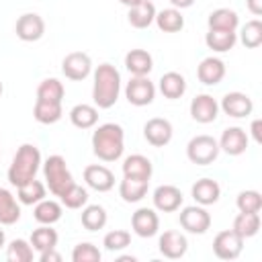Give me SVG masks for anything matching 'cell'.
I'll return each instance as SVG.
<instances>
[{
    "mask_svg": "<svg viewBox=\"0 0 262 262\" xmlns=\"http://www.w3.org/2000/svg\"><path fill=\"white\" fill-rule=\"evenodd\" d=\"M82 225L88 229V231H98L106 225L108 221V215L104 211V207L100 205H88L84 211H82Z\"/></svg>",
    "mask_w": 262,
    "mask_h": 262,
    "instance_id": "8d00e7d4",
    "label": "cell"
},
{
    "mask_svg": "<svg viewBox=\"0 0 262 262\" xmlns=\"http://www.w3.org/2000/svg\"><path fill=\"white\" fill-rule=\"evenodd\" d=\"M154 20H156L158 29L164 31V33H178V31H182V27H184V16H182L180 10L174 8V6L156 12V18H154Z\"/></svg>",
    "mask_w": 262,
    "mask_h": 262,
    "instance_id": "83f0119b",
    "label": "cell"
},
{
    "mask_svg": "<svg viewBox=\"0 0 262 262\" xmlns=\"http://www.w3.org/2000/svg\"><path fill=\"white\" fill-rule=\"evenodd\" d=\"M246 6H248V10L254 16H260L262 14V0H246Z\"/></svg>",
    "mask_w": 262,
    "mask_h": 262,
    "instance_id": "bcb514c9",
    "label": "cell"
},
{
    "mask_svg": "<svg viewBox=\"0 0 262 262\" xmlns=\"http://www.w3.org/2000/svg\"><path fill=\"white\" fill-rule=\"evenodd\" d=\"M219 151H221L219 149V141L215 137H211V135H205V133L192 137L188 141V145H186V156L196 166H209V164H213L217 160Z\"/></svg>",
    "mask_w": 262,
    "mask_h": 262,
    "instance_id": "5b68a950",
    "label": "cell"
},
{
    "mask_svg": "<svg viewBox=\"0 0 262 262\" xmlns=\"http://www.w3.org/2000/svg\"><path fill=\"white\" fill-rule=\"evenodd\" d=\"M244 250V237L233 229H223L213 239V252L219 260H235Z\"/></svg>",
    "mask_w": 262,
    "mask_h": 262,
    "instance_id": "ba28073f",
    "label": "cell"
},
{
    "mask_svg": "<svg viewBox=\"0 0 262 262\" xmlns=\"http://www.w3.org/2000/svg\"><path fill=\"white\" fill-rule=\"evenodd\" d=\"M235 205L242 213H260L262 209V194L258 190H242L235 199Z\"/></svg>",
    "mask_w": 262,
    "mask_h": 262,
    "instance_id": "60d3db41",
    "label": "cell"
},
{
    "mask_svg": "<svg viewBox=\"0 0 262 262\" xmlns=\"http://www.w3.org/2000/svg\"><path fill=\"white\" fill-rule=\"evenodd\" d=\"M39 260H41V262H59V260H61V254H57L55 248H51V250L41 252V254H39Z\"/></svg>",
    "mask_w": 262,
    "mask_h": 262,
    "instance_id": "ee69618b",
    "label": "cell"
},
{
    "mask_svg": "<svg viewBox=\"0 0 262 262\" xmlns=\"http://www.w3.org/2000/svg\"><path fill=\"white\" fill-rule=\"evenodd\" d=\"M190 192H192V199H194L199 205L207 207V205H213V203L219 201V196H221V186H219L217 180H213V178H201V180H196V182L192 184Z\"/></svg>",
    "mask_w": 262,
    "mask_h": 262,
    "instance_id": "ffe728a7",
    "label": "cell"
},
{
    "mask_svg": "<svg viewBox=\"0 0 262 262\" xmlns=\"http://www.w3.org/2000/svg\"><path fill=\"white\" fill-rule=\"evenodd\" d=\"M84 180L90 188L98 190V192H106L115 186V174L100 164H90L84 168Z\"/></svg>",
    "mask_w": 262,
    "mask_h": 262,
    "instance_id": "ac0fdd59",
    "label": "cell"
},
{
    "mask_svg": "<svg viewBox=\"0 0 262 262\" xmlns=\"http://www.w3.org/2000/svg\"><path fill=\"white\" fill-rule=\"evenodd\" d=\"M20 219V207L14 194L6 188H0V225H12Z\"/></svg>",
    "mask_w": 262,
    "mask_h": 262,
    "instance_id": "4316f807",
    "label": "cell"
},
{
    "mask_svg": "<svg viewBox=\"0 0 262 262\" xmlns=\"http://www.w3.org/2000/svg\"><path fill=\"white\" fill-rule=\"evenodd\" d=\"M180 227L186 229L188 233H194V235H203L209 227H211V215L209 211L201 205H192V207H184L180 211Z\"/></svg>",
    "mask_w": 262,
    "mask_h": 262,
    "instance_id": "52a82bcc",
    "label": "cell"
},
{
    "mask_svg": "<svg viewBox=\"0 0 262 262\" xmlns=\"http://www.w3.org/2000/svg\"><path fill=\"white\" fill-rule=\"evenodd\" d=\"M125 68L133 76H147L154 68V59L145 49H131L125 55Z\"/></svg>",
    "mask_w": 262,
    "mask_h": 262,
    "instance_id": "cb8c5ba5",
    "label": "cell"
},
{
    "mask_svg": "<svg viewBox=\"0 0 262 262\" xmlns=\"http://www.w3.org/2000/svg\"><path fill=\"white\" fill-rule=\"evenodd\" d=\"M125 96L129 104L133 106H145L151 104L156 98V86L149 82L147 76H133L125 86Z\"/></svg>",
    "mask_w": 262,
    "mask_h": 262,
    "instance_id": "8992f818",
    "label": "cell"
},
{
    "mask_svg": "<svg viewBox=\"0 0 262 262\" xmlns=\"http://www.w3.org/2000/svg\"><path fill=\"white\" fill-rule=\"evenodd\" d=\"M237 41L235 31H221V29H209V33L205 35V43L209 49L217 51V53H225L229 49H233Z\"/></svg>",
    "mask_w": 262,
    "mask_h": 262,
    "instance_id": "d4e9b609",
    "label": "cell"
},
{
    "mask_svg": "<svg viewBox=\"0 0 262 262\" xmlns=\"http://www.w3.org/2000/svg\"><path fill=\"white\" fill-rule=\"evenodd\" d=\"M119 2H121V4H125V6H129V8H131V6H135V4H139V2H141V0H119Z\"/></svg>",
    "mask_w": 262,
    "mask_h": 262,
    "instance_id": "c3c4849f",
    "label": "cell"
},
{
    "mask_svg": "<svg viewBox=\"0 0 262 262\" xmlns=\"http://www.w3.org/2000/svg\"><path fill=\"white\" fill-rule=\"evenodd\" d=\"M16 196L23 205H37L39 201L45 199V184L33 178V180L16 186Z\"/></svg>",
    "mask_w": 262,
    "mask_h": 262,
    "instance_id": "e575fe53",
    "label": "cell"
},
{
    "mask_svg": "<svg viewBox=\"0 0 262 262\" xmlns=\"http://www.w3.org/2000/svg\"><path fill=\"white\" fill-rule=\"evenodd\" d=\"M156 18V6L149 0H141L139 4L131 6L127 12V20L135 29H147Z\"/></svg>",
    "mask_w": 262,
    "mask_h": 262,
    "instance_id": "7402d4cb",
    "label": "cell"
},
{
    "mask_svg": "<svg viewBox=\"0 0 262 262\" xmlns=\"http://www.w3.org/2000/svg\"><path fill=\"white\" fill-rule=\"evenodd\" d=\"M219 149H223L227 156H242L248 149V133L242 127H227L221 133Z\"/></svg>",
    "mask_w": 262,
    "mask_h": 262,
    "instance_id": "e0dca14e",
    "label": "cell"
},
{
    "mask_svg": "<svg viewBox=\"0 0 262 262\" xmlns=\"http://www.w3.org/2000/svg\"><path fill=\"white\" fill-rule=\"evenodd\" d=\"M6 258L10 262H31L33 260V246L27 239H12L6 248Z\"/></svg>",
    "mask_w": 262,
    "mask_h": 262,
    "instance_id": "f35d334b",
    "label": "cell"
},
{
    "mask_svg": "<svg viewBox=\"0 0 262 262\" xmlns=\"http://www.w3.org/2000/svg\"><path fill=\"white\" fill-rule=\"evenodd\" d=\"M4 242H6V235H4V231H2V229H0V248H2V246H4Z\"/></svg>",
    "mask_w": 262,
    "mask_h": 262,
    "instance_id": "681fc988",
    "label": "cell"
},
{
    "mask_svg": "<svg viewBox=\"0 0 262 262\" xmlns=\"http://www.w3.org/2000/svg\"><path fill=\"white\" fill-rule=\"evenodd\" d=\"M239 39H242V43H244L246 47H250V49L258 47V45L262 43V23H260L258 18L248 20V23L242 27Z\"/></svg>",
    "mask_w": 262,
    "mask_h": 262,
    "instance_id": "ab89813d",
    "label": "cell"
},
{
    "mask_svg": "<svg viewBox=\"0 0 262 262\" xmlns=\"http://www.w3.org/2000/svg\"><path fill=\"white\" fill-rule=\"evenodd\" d=\"M63 111H61V102H45V100H37L35 108H33V117L43 123V125H53L61 119Z\"/></svg>",
    "mask_w": 262,
    "mask_h": 262,
    "instance_id": "1f68e13d",
    "label": "cell"
},
{
    "mask_svg": "<svg viewBox=\"0 0 262 262\" xmlns=\"http://www.w3.org/2000/svg\"><path fill=\"white\" fill-rule=\"evenodd\" d=\"M209 29H221V31H235L239 25V16L231 8H217L207 18Z\"/></svg>",
    "mask_w": 262,
    "mask_h": 262,
    "instance_id": "f546056e",
    "label": "cell"
},
{
    "mask_svg": "<svg viewBox=\"0 0 262 262\" xmlns=\"http://www.w3.org/2000/svg\"><path fill=\"white\" fill-rule=\"evenodd\" d=\"M63 84L57 78H45L37 88V100L45 102H61L63 100Z\"/></svg>",
    "mask_w": 262,
    "mask_h": 262,
    "instance_id": "d590c367",
    "label": "cell"
},
{
    "mask_svg": "<svg viewBox=\"0 0 262 262\" xmlns=\"http://www.w3.org/2000/svg\"><path fill=\"white\" fill-rule=\"evenodd\" d=\"M196 76H199V80L203 84L215 86V84H219L225 78V63L219 57H213V55L211 57H205L199 63V68H196Z\"/></svg>",
    "mask_w": 262,
    "mask_h": 262,
    "instance_id": "d6986e66",
    "label": "cell"
},
{
    "mask_svg": "<svg viewBox=\"0 0 262 262\" xmlns=\"http://www.w3.org/2000/svg\"><path fill=\"white\" fill-rule=\"evenodd\" d=\"M121 92V74L111 63H100L94 70L92 84V100L98 108H111L119 100Z\"/></svg>",
    "mask_w": 262,
    "mask_h": 262,
    "instance_id": "7a4b0ae2",
    "label": "cell"
},
{
    "mask_svg": "<svg viewBox=\"0 0 262 262\" xmlns=\"http://www.w3.org/2000/svg\"><path fill=\"white\" fill-rule=\"evenodd\" d=\"M43 174H45V180H47V186L49 190L59 196L66 188H70L74 184V178L68 170V164H66V158L63 156H49L43 164Z\"/></svg>",
    "mask_w": 262,
    "mask_h": 262,
    "instance_id": "277c9868",
    "label": "cell"
},
{
    "mask_svg": "<svg viewBox=\"0 0 262 262\" xmlns=\"http://www.w3.org/2000/svg\"><path fill=\"white\" fill-rule=\"evenodd\" d=\"M125 149V131L117 123L98 125L92 133V151L102 162H115L123 156Z\"/></svg>",
    "mask_w": 262,
    "mask_h": 262,
    "instance_id": "6da1fadb",
    "label": "cell"
},
{
    "mask_svg": "<svg viewBox=\"0 0 262 262\" xmlns=\"http://www.w3.org/2000/svg\"><path fill=\"white\" fill-rule=\"evenodd\" d=\"M154 207L162 213H174L182 205V192L174 184H160L154 190Z\"/></svg>",
    "mask_w": 262,
    "mask_h": 262,
    "instance_id": "4fadbf2b",
    "label": "cell"
},
{
    "mask_svg": "<svg viewBox=\"0 0 262 262\" xmlns=\"http://www.w3.org/2000/svg\"><path fill=\"white\" fill-rule=\"evenodd\" d=\"M172 133H174L172 123H170L168 119H162V117H154V119H149V121L143 125V137H145V141H147L149 145H154V147H164V145H168L170 139H172Z\"/></svg>",
    "mask_w": 262,
    "mask_h": 262,
    "instance_id": "30bf717a",
    "label": "cell"
},
{
    "mask_svg": "<svg viewBox=\"0 0 262 262\" xmlns=\"http://www.w3.org/2000/svg\"><path fill=\"white\" fill-rule=\"evenodd\" d=\"M131 244V233L125 231V229H113L104 235L102 239V246L108 250V252H121L125 250L127 246Z\"/></svg>",
    "mask_w": 262,
    "mask_h": 262,
    "instance_id": "b9f144b4",
    "label": "cell"
},
{
    "mask_svg": "<svg viewBox=\"0 0 262 262\" xmlns=\"http://www.w3.org/2000/svg\"><path fill=\"white\" fill-rule=\"evenodd\" d=\"M2 90H4V86H2V82H0V96H2Z\"/></svg>",
    "mask_w": 262,
    "mask_h": 262,
    "instance_id": "f907efd6",
    "label": "cell"
},
{
    "mask_svg": "<svg viewBox=\"0 0 262 262\" xmlns=\"http://www.w3.org/2000/svg\"><path fill=\"white\" fill-rule=\"evenodd\" d=\"M217 113H219V104L211 94H196L190 100V117L196 123H203V125L213 123L217 119Z\"/></svg>",
    "mask_w": 262,
    "mask_h": 262,
    "instance_id": "7c38bea8",
    "label": "cell"
},
{
    "mask_svg": "<svg viewBox=\"0 0 262 262\" xmlns=\"http://www.w3.org/2000/svg\"><path fill=\"white\" fill-rule=\"evenodd\" d=\"M39 166H41V151L39 147H35L33 143H23L14 158H12V164L8 168V180L12 186H20L29 180L35 178V174L39 172Z\"/></svg>",
    "mask_w": 262,
    "mask_h": 262,
    "instance_id": "3957f363",
    "label": "cell"
},
{
    "mask_svg": "<svg viewBox=\"0 0 262 262\" xmlns=\"http://www.w3.org/2000/svg\"><path fill=\"white\" fill-rule=\"evenodd\" d=\"M70 121L78 129H90L98 121V108L92 106V104H84V102L82 104H76L70 111Z\"/></svg>",
    "mask_w": 262,
    "mask_h": 262,
    "instance_id": "f1b7e54d",
    "label": "cell"
},
{
    "mask_svg": "<svg viewBox=\"0 0 262 262\" xmlns=\"http://www.w3.org/2000/svg\"><path fill=\"white\" fill-rule=\"evenodd\" d=\"M14 31H16V37L20 41H27V43L39 41L45 33V20L37 12H25L18 16Z\"/></svg>",
    "mask_w": 262,
    "mask_h": 262,
    "instance_id": "8fae6325",
    "label": "cell"
},
{
    "mask_svg": "<svg viewBox=\"0 0 262 262\" xmlns=\"http://www.w3.org/2000/svg\"><path fill=\"white\" fill-rule=\"evenodd\" d=\"M219 106L223 108L225 115H229V117H233V119L248 117V115H252V111H254L252 98H250L248 94H244V92H227V94L221 98V104H219Z\"/></svg>",
    "mask_w": 262,
    "mask_h": 262,
    "instance_id": "2e32d148",
    "label": "cell"
},
{
    "mask_svg": "<svg viewBox=\"0 0 262 262\" xmlns=\"http://www.w3.org/2000/svg\"><path fill=\"white\" fill-rule=\"evenodd\" d=\"M239 237H254L260 229V215L258 213H242L233 219V227H231Z\"/></svg>",
    "mask_w": 262,
    "mask_h": 262,
    "instance_id": "d6a6232c",
    "label": "cell"
},
{
    "mask_svg": "<svg viewBox=\"0 0 262 262\" xmlns=\"http://www.w3.org/2000/svg\"><path fill=\"white\" fill-rule=\"evenodd\" d=\"M170 4L174 6V8H188V6H192L194 4V0H170Z\"/></svg>",
    "mask_w": 262,
    "mask_h": 262,
    "instance_id": "7dc6e473",
    "label": "cell"
},
{
    "mask_svg": "<svg viewBox=\"0 0 262 262\" xmlns=\"http://www.w3.org/2000/svg\"><path fill=\"white\" fill-rule=\"evenodd\" d=\"M33 217H35V221H39L41 225H53L55 221L61 219V205L55 203V201H51V199H49V201L43 199V201H39V203L35 205Z\"/></svg>",
    "mask_w": 262,
    "mask_h": 262,
    "instance_id": "4dcf8cb0",
    "label": "cell"
},
{
    "mask_svg": "<svg viewBox=\"0 0 262 262\" xmlns=\"http://www.w3.org/2000/svg\"><path fill=\"white\" fill-rule=\"evenodd\" d=\"M158 248H160V254H162L164 258L178 260V258H182V256L186 254L188 242H186V237H184L180 231L170 229V231H164V233L160 235Z\"/></svg>",
    "mask_w": 262,
    "mask_h": 262,
    "instance_id": "9a60e30c",
    "label": "cell"
},
{
    "mask_svg": "<svg viewBox=\"0 0 262 262\" xmlns=\"http://www.w3.org/2000/svg\"><path fill=\"white\" fill-rule=\"evenodd\" d=\"M131 227H133V231H135L139 237H151V235H156L158 229H160V217H158V213H156L154 209L141 207V209H137V211L133 213V217H131Z\"/></svg>",
    "mask_w": 262,
    "mask_h": 262,
    "instance_id": "5bb4252c",
    "label": "cell"
},
{
    "mask_svg": "<svg viewBox=\"0 0 262 262\" xmlns=\"http://www.w3.org/2000/svg\"><path fill=\"white\" fill-rule=\"evenodd\" d=\"M250 131H252L254 141H256V143H262V121H260V119H254V121H252Z\"/></svg>",
    "mask_w": 262,
    "mask_h": 262,
    "instance_id": "f6af8a7d",
    "label": "cell"
},
{
    "mask_svg": "<svg viewBox=\"0 0 262 262\" xmlns=\"http://www.w3.org/2000/svg\"><path fill=\"white\" fill-rule=\"evenodd\" d=\"M61 72L66 78L74 80V82H80V80H86L92 72V59L88 53L84 51H72L63 57L61 61Z\"/></svg>",
    "mask_w": 262,
    "mask_h": 262,
    "instance_id": "9c48e42d",
    "label": "cell"
},
{
    "mask_svg": "<svg viewBox=\"0 0 262 262\" xmlns=\"http://www.w3.org/2000/svg\"><path fill=\"white\" fill-rule=\"evenodd\" d=\"M57 231L51 227V225H41L37 227L33 233H31V246L33 250H37L39 254L45 252V250H51L57 246Z\"/></svg>",
    "mask_w": 262,
    "mask_h": 262,
    "instance_id": "836d02e7",
    "label": "cell"
},
{
    "mask_svg": "<svg viewBox=\"0 0 262 262\" xmlns=\"http://www.w3.org/2000/svg\"><path fill=\"white\" fill-rule=\"evenodd\" d=\"M59 201H61V205L68 207V209H82V207L88 203V192H86V188H82V186H78V184L74 182L70 188H66V190L59 194Z\"/></svg>",
    "mask_w": 262,
    "mask_h": 262,
    "instance_id": "74e56055",
    "label": "cell"
},
{
    "mask_svg": "<svg viewBox=\"0 0 262 262\" xmlns=\"http://www.w3.org/2000/svg\"><path fill=\"white\" fill-rule=\"evenodd\" d=\"M100 258H102L100 250L90 242H82L72 250V260L74 262H100Z\"/></svg>",
    "mask_w": 262,
    "mask_h": 262,
    "instance_id": "7bdbcfd3",
    "label": "cell"
},
{
    "mask_svg": "<svg viewBox=\"0 0 262 262\" xmlns=\"http://www.w3.org/2000/svg\"><path fill=\"white\" fill-rule=\"evenodd\" d=\"M151 172H154V166H151L149 158H145L141 154H133V156L125 158V162H123V176H127V178L149 180Z\"/></svg>",
    "mask_w": 262,
    "mask_h": 262,
    "instance_id": "44dd1931",
    "label": "cell"
},
{
    "mask_svg": "<svg viewBox=\"0 0 262 262\" xmlns=\"http://www.w3.org/2000/svg\"><path fill=\"white\" fill-rule=\"evenodd\" d=\"M149 188V180H139V178H127L123 176L119 184V194L125 203H139Z\"/></svg>",
    "mask_w": 262,
    "mask_h": 262,
    "instance_id": "603a6c76",
    "label": "cell"
},
{
    "mask_svg": "<svg viewBox=\"0 0 262 262\" xmlns=\"http://www.w3.org/2000/svg\"><path fill=\"white\" fill-rule=\"evenodd\" d=\"M160 92L174 100V98H180L184 92H186V80L182 74L178 72H166L162 78H160Z\"/></svg>",
    "mask_w": 262,
    "mask_h": 262,
    "instance_id": "484cf974",
    "label": "cell"
}]
</instances>
